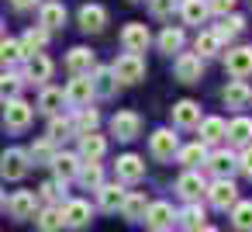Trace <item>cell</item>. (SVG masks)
<instances>
[{
    "label": "cell",
    "mask_w": 252,
    "mask_h": 232,
    "mask_svg": "<svg viewBox=\"0 0 252 232\" xmlns=\"http://www.w3.org/2000/svg\"><path fill=\"white\" fill-rule=\"evenodd\" d=\"M111 73L118 77V83H138V80H145V59L142 56H135V52H125V56H118L114 59V66H111Z\"/></svg>",
    "instance_id": "cell-1"
},
{
    "label": "cell",
    "mask_w": 252,
    "mask_h": 232,
    "mask_svg": "<svg viewBox=\"0 0 252 232\" xmlns=\"http://www.w3.org/2000/svg\"><path fill=\"white\" fill-rule=\"evenodd\" d=\"M28 166H32L28 149L11 146V149H4V153H0V177H4V180H21V177L28 173Z\"/></svg>",
    "instance_id": "cell-2"
},
{
    "label": "cell",
    "mask_w": 252,
    "mask_h": 232,
    "mask_svg": "<svg viewBox=\"0 0 252 232\" xmlns=\"http://www.w3.org/2000/svg\"><path fill=\"white\" fill-rule=\"evenodd\" d=\"M32 118H35V108H32L28 101H21V97L4 101V128H11V132H25V128L32 125Z\"/></svg>",
    "instance_id": "cell-3"
},
{
    "label": "cell",
    "mask_w": 252,
    "mask_h": 232,
    "mask_svg": "<svg viewBox=\"0 0 252 232\" xmlns=\"http://www.w3.org/2000/svg\"><path fill=\"white\" fill-rule=\"evenodd\" d=\"M173 73H176L180 83H200V77H204V59H200L197 52H180L176 63H173Z\"/></svg>",
    "instance_id": "cell-4"
},
{
    "label": "cell",
    "mask_w": 252,
    "mask_h": 232,
    "mask_svg": "<svg viewBox=\"0 0 252 232\" xmlns=\"http://www.w3.org/2000/svg\"><path fill=\"white\" fill-rule=\"evenodd\" d=\"M204 194H207V201H211L218 211H228V208L238 201V187L231 184V177H218V180H214Z\"/></svg>",
    "instance_id": "cell-5"
},
{
    "label": "cell",
    "mask_w": 252,
    "mask_h": 232,
    "mask_svg": "<svg viewBox=\"0 0 252 232\" xmlns=\"http://www.w3.org/2000/svg\"><path fill=\"white\" fill-rule=\"evenodd\" d=\"M224 70L235 77V80H245L252 77V45H235L224 52Z\"/></svg>",
    "instance_id": "cell-6"
},
{
    "label": "cell",
    "mask_w": 252,
    "mask_h": 232,
    "mask_svg": "<svg viewBox=\"0 0 252 232\" xmlns=\"http://www.w3.org/2000/svg\"><path fill=\"white\" fill-rule=\"evenodd\" d=\"M7 211H11L18 222L35 218V211H38V194H35V191H14V194L7 197Z\"/></svg>",
    "instance_id": "cell-7"
},
{
    "label": "cell",
    "mask_w": 252,
    "mask_h": 232,
    "mask_svg": "<svg viewBox=\"0 0 252 232\" xmlns=\"http://www.w3.org/2000/svg\"><path fill=\"white\" fill-rule=\"evenodd\" d=\"M90 218H94L90 201H83V197H69V201L63 204V225H66V229H83Z\"/></svg>",
    "instance_id": "cell-8"
},
{
    "label": "cell",
    "mask_w": 252,
    "mask_h": 232,
    "mask_svg": "<svg viewBox=\"0 0 252 232\" xmlns=\"http://www.w3.org/2000/svg\"><path fill=\"white\" fill-rule=\"evenodd\" d=\"M149 42H152V35H149V28L145 25H125L121 28V45H125V52H135V56H142L145 49H149Z\"/></svg>",
    "instance_id": "cell-9"
},
{
    "label": "cell",
    "mask_w": 252,
    "mask_h": 232,
    "mask_svg": "<svg viewBox=\"0 0 252 232\" xmlns=\"http://www.w3.org/2000/svg\"><path fill=\"white\" fill-rule=\"evenodd\" d=\"M111 132H114L121 142H131V139H138V132H142V118H138L135 111H118V115L111 118Z\"/></svg>",
    "instance_id": "cell-10"
},
{
    "label": "cell",
    "mask_w": 252,
    "mask_h": 232,
    "mask_svg": "<svg viewBox=\"0 0 252 232\" xmlns=\"http://www.w3.org/2000/svg\"><path fill=\"white\" fill-rule=\"evenodd\" d=\"M149 149H152L156 159H173L176 149H180V139L173 135V128H156L152 139H149Z\"/></svg>",
    "instance_id": "cell-11"
},
{
    "label": "cell",
    "mask_w": 252,
    "mask_h": 232,
    "mask_svg": "<svg viewBox=\"0 0 252 232\" xmlns=\"http://www.w3.org/2000/svg\"><path fill=\"white\" fill-rule=\"evenodd\" d=\"M114 170H118V180L121 184H138L145 177V159L135 156V153H125V156H118Z\"/></svg>",
    "instance_id": "cell-12"
},
{
    "label": "cell",
    "mask_w": 252,
    "mask_h": 232,
    "mask_svg": "<svg viewBox=\"0 0 252 232\" xmlns=\"http://www.w3.org/2000/svg\"><path fill=\"white\" fill-rule=\"evenodd\" d=\"M94 66H97V56H94L87 45L69 49V56H66V70H69L73 77H90V73H94Z\"/></svg>",
    "instance_id": "cell-13"
},
{
    "label": "cell",
    "mask_w": 252,
    "mask_h": 232,
    "mask_svg": "<svg viewBox=\"0 0 252 232\" xmlns=\"http://www.w3.org/2000/svg\"><path fill=\"white\" fill-rule=\"evenodd\" d=\"M104 153H107V139H104V135H97V132L80 135V153H76V156H80L83 163H100Z\"/></svg>",
    "instance_id": "cell-14"
},
{
    "label": "cell",
    "mask_w": 252,
    "mask_h": 232,
    "mask_svg": "<svg viewBox=\"0 0 252 232\" xmlns=\"http://www.w3.org/2000/svg\"><path fill=\"white\" fill-rule=\"evenodd\" d=\"M173 218H176V211H173V204H169V201H152V204L145 208V218H142V222H145L149 229H156V232H159V229H169V225H173Z\"/></svg>",
    "instance_id": "cell-15"
},
{
    "label": "cell",
    "mask_w": 252,
    "mask_h": 232,
    "mask_svg": "<svg viewBox=\"0 0 252 232\" xmlns=\"http://www.w3.org/2000/svg\"><path fill=\"white\" fill-rule=\"evenodd\" d=\"M90 101H94V83H90V77H73L69 87H66V104L87 108Z\"/></svg>",
    "instance_id": "cell-16"
},
{
    "label": "cell",
    "mask_w": 252,
    "mask_h": 232,
    "mask_svg": "<svg viewBox=\"0 0 252 232\" xmlns=\"http://www.w3.org/2000/svg\"><path fill=\"white\" fill-rule=\"evenodd\" d=\"M221 97H224V104H228V108L242 111V108H249V104H252V87H249V80H231V83L221 90Z\"/></svg>",
    "instance_id": "cell-17"
},
{
    "label": "cell",
    "mask_w": 252,
    "mask_h": 232,
    "mask_svg": "<svg viewBox=\"0 0 252 232\" xmlns=\"http://www.w3.org/2000/svg\"><path fill=\"white\" fill-rule=\"evenodd\" d=\"M76 21H80V28L83 32H104V25H107V11L100 7V4H83L80 7V14H76Z\"/></svg>",
    "instance_id": "cell-18"
},
{
    "label": "cell",
    "mask_w": 252,
    "mask_h": 232,
    "mask_svg": "<svg viewBox=\"0 0 252 232\" xmlns=\"http://www.w3.org/2000/svg\"><path fill=\"white\" fill-rule=\"evenodd\" d=\"M200 104L197 101H180V104H173V125L176 128H197L200 125Z\"/></svg>",
    "instance_id": "cell-19"
},
{
    "label": "cell",
    "mask_w": 252,
    "mask_h": 232,
    "mask_svg": "<svg viewBox=\"0 0 252 232\" xmlns=\"http://www.w3.org/2000/svg\"><path fill=\"white\" fill-rule=\"evenodd\" d=\"M80 166H83V159H80L76 153H56V159H52V170H56V180H59V184L76 180Z\"/></svg>",
    "instance_id": "cell-20"
},
{
    "label": "cell",
    "mask_w": 252,
    "mask_h": 232,
    "mask_svg": "<svg viewBox=\"0 0 252 232\" xmlns=\"http://www.w3.org/2000/svg\"><path fill=\"white\" fill-rule=\"evenodd\" d=\"M52 59L45 56V52H35V56H28V66H25V73H28V83H45V80H52Z\"/></svg>",
    "instance_id": "cell-21"
},
{
    "label": "cell",
    "mask_w": 252,
    "mask_h": 232,
    "mask_svg": "<svg viewBox=\"0 0 252 232\" xmlns=\"http://www.w3.org/2000/svg\"><path fill=\"white\" fill-rule=\"evenodd\" d=\"M90 83H94V97H114L118 90V77L111 73V66H94Z\"/></svg>",
    "instance_id": "cell-22"
},
{
    "label": "cell",
    "mask_w": 252,
    "mask_h": 232,
    "mask_svg": "<svg viewBox=\"0 0 252 232\" xmlns=\"http://www.w3.org/2000/svg\"><path fill=\"white\" fill-rule=\"evenodd\" d=\"M204 191H207V184H204V177H200L197 170H187V173L176 180V194L187 197V201H200Z\"/></svg>",
    "instance_id": "cell-23"
},
{
    "label": "cell",
    "mask_w": 252,
    "mask_h": 232,
    "mask_svg": "<svg viewBox=\"0 0 252 232\" xmlns=\"http://www.w3.org/2000/svg\"><path fill=\"white\" fill-rule=\"evenodd\" d=\"M38 25H42L45 32L63 28V25H66V7L59 4V0H49V4H42V7H38Z\"/></svg>",
    "instance_id": "cell-24"
},
{
    "label": "cell",
    "mask_w": 252,
    "mask_h": 232,
    "mask_svg": "<svg viewBox=\"0 0 252 232\" xmlns=\"http://www.w3.org/2000/svg\"><path fill=\"white\" fill-rule=\"evenodd\" d=\"M207 170H211L214 177H231V173L238 170V156L228 153V149H218L214 156H207Z\"/></svg>",
    "instance_id": "cell-25"
},
{
    "label": "cell",
    "mask_w": 252,
    "mask_h": 232,
    "mask_svg": "<svg viewBox=\"0 0 252 232\" xmlns=\"http://www.w3.org/2000/svg\"><path fill=\"white\" fill-rule=\"evenodd\" d=\"M145 208H149V201H145V194H142V191H128L118 211H121V215H125L128 222H142V218H145Z\"/></svg>",
    "instance_id": "cell-26"
},
{
    "label": "cell",
    "mask_w": 252,
    "mask_h": 232,
    "mask_svg": "<svg viewBox=\"0 0 252 232\" xmlns=\"http://www.w3.org/2000/svg\"><path fill=\"white\" fill-rule=\"evenodd\" d=\"M35 222H38L42 232H63V229H66V225H63V204H45V208H38V211H35Z\"/></svg>",
    "instance_id": "cell-27"
},
{
    "label": "cell",
    "mask_w": 252,
    "mask_h": 232,
    "mask_svg": "<svg viewBox=\"0 0 252 232\" xmlns=\"http://www.w3.org/2000/svg\"><path fill=\"white\" fill-rule=\"evenodd\" d=\"M200 142L204 146H214V142H221L224 139V132H228V121L224 118H200Z\"/></svg>",
    "instance_id": "cell-28"
},
{
    "label": "cell",
    "mask_w": 252,
    "mask_h": 232,
    "mask_svg": "<svg viewBox=\"0 0 252 232\" xmlns=\"http://www.w3.org/2000/svg\"><path fill=\"white\" fill-rule=\"evenodd\" d=\"M125 194H128V191H125L121 184H100V187H97V197H100V208H104V211H118L121 201H125Z\"/></svg>",
    "instance_id": "cell-29"
},
{
    "label": "cell",
    "mask_w": 252,
    "mask_h": 232,
    "mask_svg": "<svg viewBox=\"0 0 252 232\" xmlns=\"http://www.w3.org/2000/svg\"><path fill=\"white\" fill-rule=\"evenodd\" d=\"M224 139H228L231 146H249V142H252V118H235V121H228Z\"/></svg>",
    "instance_id": "cell-30"
},
{
    "label": "cell",
    "mask_w": 252,
    "mask_h": 232,
    "mask_svg": "<svg viewBox=\"0 0 252 232\" xmlns=\"http://www.w3.org/2000/svg\"><path fill=\"white\" fill-rule=\"evenodd\" d=\"M180 14L187 25H204L207 21V0H180Z\"/></svg>",
    "instance_id": "cell-31"
},
{
    "label": "cell",
    "mask_w": 252,
    "mask_h": 232,
    "mask_svg": "<svg viewBox=\"0 0 252 232\" xmlns=\"http://www.w3.org/2000/svg\"><path fill=\"white\" fill-rule=\"evenodd\" d=\"M221 45H224V42L218 39V32H214V28H211V32H200V35H197V42H193V49H197V56H200V59H211V56L224 52Z\"/></svg>",
    "instance_id": "cell-32"
},
{
    "label": "cell",
    "mask_w": 252,
    "mask_h": 232,
    "mask_svg": "<svg viewBox=\"0 0 252 232\" xmlns=\"http://www.w3.org/2000/svg\"><path fill=\"white\" fill-rule=\"evenodd\" d=\"M63 104H66V90H59V87H45V90H42V97H38V111H45L49 118H52V115H59V111H63Z\"/></svg>",
    "instance_id": "cell-33"
},
{
    "label": "cell",
    "mask_w": 252,
    "mask_h": 232,
    "mask_svg": "<svg viewBox=\"0 0 252 232\" xmlns=\"http://www.w3.org/2000/svg\"><path fill=\"white\" fill-rule=\"evenodd\" d=\"M176 159L187 166V170H197L200 163H207V146L204 142H193V146H183L176 149Z\"/></svg>",
    "instance_id": "cell-34"
},
{
    "label": "cell",
    "mask_w": 252,
    "mask_h": 232,
    "mask_svg": "<svg viewBox=\"0 0 252 232\" xmlns=\"http://www.w3.org/2000/svg\"><path fill=\"white\" fill-rule=\"evenodd\" d=\"M214 32H218L221 42H231V39H238V35L245 32V18H242V14H224L221 25H218Z\"/></svg>",
    "instance_id": "cell-35"
},
{
    "label": "cell",
    "mask_w": 252,
    "mask_h": 232,
    "mask_svg": "<svg viewBox=\"0 0 252 232\" xmlns=\"http://www.w3.org/2000/svg\"><path fill=\"white\" fill-rule=\"evenodd\" d=\"M21 59H28L25 56V49H21V42H14V39H0V66H18Z\"/></svg>",
    "instance_id": "cell-36"
},
{
    "label": "cell",
    "mask_w": 252,
    "mask_h": 232,
    "mask_svg": "<svg viewBox=\"0 0 252 232\" xmlns=\"http://www.w3.org/2000/svg\"><path fill=\"white\" fill-rule=\"evenodd\" d=\"M97 125H100V115H97V108H80V111H76V118H73V132H76V135L97 132Z\"/></svg>",
    "instance_id": "cell-37"
},
{
    "label": "cell",
    "mask_w": 252,
    "mask_h": 232,
    "mask_svg": "<svg viewBox=\"0 0 252 232\" xmlns=\"http://www.w3.org/2000/svg\"><path fill=\"white\" fill-rule=\"evenodd\" d=\"M231 225H235V232H252V201L231 204Z\"/></svg>",
    "instance_id": "cell-38"
},
{
    "label": "cell",
    "mask_w": 252,
    "mask_h": 232,
    "mask_svg": "<svg viewBox=\"0 0 252 232\" xmlns=\"http://www.w3.org/2000/svg\"><path fill=\"white\" fill-rule=\"evenodd\" d=\"M49 45V32L38 25V28H28L25 32V42H21V49H25V56H35V52H42Z\"/></svg>",
    "instance_id": "cell-39"
},
{
    "label": "cell",
    "mask_w": 252,
    "mask_h": 232,
    "mask_svg": "<svg viewBox=\"0 0 252 232\" xmlns=\"http://www.w3.org/2000/svg\"><path fill=\"white\" fill-rule=\"evenodd\" d=\"M183 42H187V35H183V28H162V35H159V49L166 52V56H173V52H180L183 49Z\"/></svg>",
    "instance_id": "cell-40"
},
{
    "label": "cell",
    "mask_w": 252,
    "mask_h": 232,
    "mask_svg": "<svg viewBox=\"0 0 252 232\" xmlns=\"http://www.w3.org/2000/svg\"><path fill=\"white\" fill-rule=\"evenodd\" d=\"M176 218H180V225H183L187 232H197V229L204 225V208H200V201H190Z\"/></svg>",
    "instance_id": "cell-41"
},
{
    "label": "cell",
    "mask_w": 252,
    "mask_h": 232,
    "mask_svg": "<svg viewBox=\"0 0 252 232\" xmlns=\"http://www.w3.org/2000/svg\"><path fill=\"white\" fill-rule=\"evenodd\" d=\"M28 159H32L35 166H42V163H52V159H56V142H52V139H38V142L28 149Z\"/></svg>",
    "instance_id": "cell-42"
},
{
    "label": "cell",
    "mask_w": 252,
    "mask_h": 232,
    "mask_svg": "<svg viewBox=\"0 0 252 232\" xmlns=\"http://www.w3.org/2000/svg\"><path fill=\"white\" fill-rule=\"evenodd\" d=\"M76 180H80L87 191H97V187L104 184V170H100V163H83L80 173H76Z\"/></svg>",
    "instance_id": "cell-43"
},
{
    "label": "cell",
    "mask_w": 252,
    "mask_h": 232,
    "mask_svg": "<svg viewBox=\"0 0 252 232\" xmlns=\"http://www.w3.org/2000/svg\"><path fill=\"white\" fill-rule=\"evenodd\" d=\"M63 191H66V184H59V180H45L35 194H38V201H45V204H56V201L66 204V194H63Z\"/></svg>",
    "instance_id": "cell-44"
},
{
    "label": "cell",
    "mask_w": 252,
    "mask_h": 232,
    "mask_svg": "<svg viewBox=\"0 0 252 232\" xmlns=\"http://www.w3.org/2000/svg\"><path fill=\"white\" fill-rule=\"evenodd\" d=\"M21 77L18 73H0V101H14L21 94Z\"/></svg>",
    "instance_id": "cell-45"
},
{
    "label": "cell",
    "mask_w": 252,
    "mask_h": 232,
    "mask_svg": "<svg viewBox=\"0 0 252 232\" xmlns=\"http://www.w3.org/2000/svg\"><path fill=\"white\" fill-rule=\"evenodd\" d=\"M69 135H76V132H73V118L52 115V121H49V139L59 142V139H69Z\"/></svg>",
    "instance_id": "cell-46"
},
{
    "label": "cell",
    "mask_w": 252,
    "mask_h": 232,
    "mask_svg": "<svg viewBox=\"0 0 252 232\" xmlns=\"http://www.w3.org/2000/svg\"><path fill=\"white\" fill-rule=\"evenodd\" d=\"M176 7H180V0H149V11H152V18H169Z\"/></svg>",
    "instance_id": "cell-47"
},
{
    "label": "cell",
    "mask_w": 252,
    "mask_h": 232,
    "mask_svg": "<svg viewBox=\"0 0 252 232\" xmlns=\"http://www.w3.org/2000/svg\"><path fill=\"white\" fill-rule=\"evenodd\" d=\"M207 11L224 18V14H231V11H235V0H207Z\"/></svg>",
    "instance_id": "cell-48"
},
{
    "label": "cell",
    "mask_w": 252,
    "mask_h": 232,
    "mask_svg": "<svg viewBox=\"0 0 252 232\" xmlns=\"http://www.w3.org/2000/svg\"><path fill=\"white\" fill-rule=\"evenodd\" d=\"M238 170H242L245 177H252V142L242 149V156H238Z\"/></svg>",
    "instance_id": "cell-49"
},
{
    "label": "cell",
    "mask_w": 252,
    "mask_h": 232,
    "mask_svg": "<svg viewBox=\"0 0 252 232\" xmlns=\"http://www.w3.org/2000/svg\"><path fill=\"white\" fill-rule=\"evenodd\" d=\"M11 4L18 7V11H32V7H38L42 0H11Z\"/></svg>",
    "instance_id": "cell-50"
},
{
    "label": "cell",
    "mask_w": 252,
    "mask_h": 232,
    "mask_svg": "<svg viewBox=\"0 0 252 232\" xmlns=\"http://www.w3.org/2000/svg\"><path fill=\"white\" fill-rule=\"evenodd\" d=\"M197 232H218V229H214V225H200Z\"/></svg>",
    "instance_id": "cell-51"
},
{
    "label": "cell",
    "mask_w": 252,
    "mask_h": 232,
    "mask_svg": "<svg viewBox=\"0 0 252 232\" xmlns=\"http://www.w3.org/2000/svg\"><path fill=\"white\" fill-rule=\"evenodd\" d=\"M0 39H4V21H0Z\"/></svg>",
    "instance_id": "cell-52"
},
{
    "label": "cell",
    "mask_w": 252,
    "mask_h": 232,
    "mask_svg": "<svg viewBox=\"0 0 252 232\" xmlns=\"http://www.w3.org/2000/svg\"><path fill=\"white\" fill-rule=\"evenodd\" d=\"M0 204H4V191H0Z\"/></svg>",
    "instance_id": "cell-53"
},
{
    "label": "cell",
    "mask_w": 252,
    "mask_h": 232,
    "mask_svg": "<svg viewBox=\"0 0 252 232\" xmlns=\"http://www.w3.org/2000/svg\"><path fill=\"white\" fill-rule=\"evenodd\" d=\"M159 232H169V229H159Z\"/></svg>",
    "instance_id": "cell-54"
}]
</instances>
